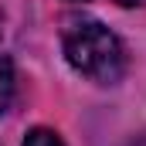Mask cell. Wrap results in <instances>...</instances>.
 Returning <instances> with one entry per match:
<instances>
[{
	"label": "cell",
	"mask_w": 146,
	"mask_h": 146,
	"mask_svg": "<svg viewBox=\"0 0 146 146\" xmlns=\"http://www.w3.org/2000/svg\"><path fill=\"white\" fill-rule=\"evenodd\" d=\"M61 48L75 72L99 85H115L126 75V48L102 21L72 17L61 31Z\"/></svg>",
	"instance_id": "1"
},
{
	"label": "cell",
	"mask_w": 146,
	"mask_h": 146,
	"mask_svg": "<svg viewBox=\"0 0 146 146\" xmlns=\"http://www.w3.org/2000/svg\"><path fill=\"white\" fill-rule=\"evenodd\" d=\"M24 146H65L61 136L54 129H44V126H34L27 136H24Z\"/></svg>",
	"instance_id": "3"
},
{
	"label": "cell",
	"mask_w": 146,
	"mask_h": 146,
	"mask_svg": "<svg viewBox=\"0 0 146 146\" xmlns=\"http://www.w3.org/2000/svg\"><path fill=\"white\" fill-rule=\"evenodd\" d=\"M115 3H119V7H143L146 0H115Z\"/></svg>",
	"instance_id": "4"
},
{
	"label": "cell",
	"mask_w": 146,
	"mask_h": 146,
	"mask_svg": "<svg viewBox=\"0 0 146 146\" xmlns=\"http://www.w3.org/2000/svg\"><path fill=\"white\" fill-rule=\"evenodd\" d=\"M14 88H17V82H14V61H10L7 54H0V115L10 109Z\"/></svg>",
	"instance_id": "2"
}]
</instances>
